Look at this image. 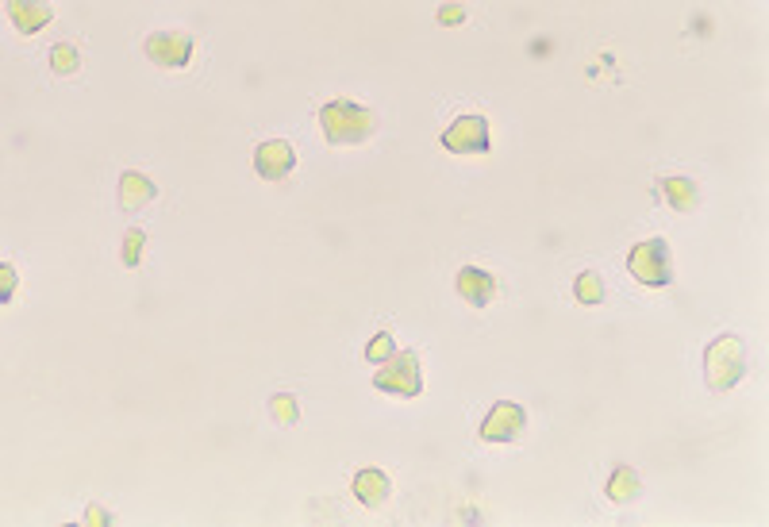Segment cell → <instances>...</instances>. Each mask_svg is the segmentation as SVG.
I'll return each mask as SVG.
<instances>
[{"instance_id":"cell-1","label":"cell","mask_w":769,"mask_h":527,"mask_svg":"<svg viewBox=\"0 0 769 527\" xmlns=\"http://www.w3.org/2000/svg\"><path fill=\"white\" fill-rule=\"evenodd\" d=\"M320 127L331 147H358V143H370L377 135V116L347 97H335L320 108Z\"/></svg>"},{"instance_id":"cell-2","label":"cell","mask_w":769,"mask_h":527,"mask_svg":"<svg viewBox=\"0 0 769 527\" xmlns=\"http://www.w3.org/2000/svg\"><path fill=\"white\" fill-rule=\"evenodd\" d=\"M746 377V343L739 335H720L704 351V385L708 393H731Z\"/></svg>"},{"instance_id":"cell-3","label":"cell","mask_w":769,"mask_h":527,"mask_svg":"<svg viewBox=\"0 0 769 527\" xmlns=\"http://www.w3.org/2000/svg\"><path fill=\"white\" fill-rule=\"evenodd\" d=\"M627 270L631 277L646 285V289H666L673 281V254H670V243L666 239H643V243H635L631 254H627Z\"/></svg>"},{"instance_id":"cell-4","label":"cell","mask_w":769,"mask_h":527,"mask_svg":"<svg viewBox=\"0 0 769 527\" xmlns=\"http://www.w3.org/2000/svg\"><path fill=\"white\" fill-rule=\"evenodd\" d=\"M373 389L400 397V401H412L423 393V374H420V354L416 351H397L393 358H385L373 374Z\"/></svg>"},{"instance_id":"cell-5","label":"cell","mask_w":769,"mask_h":527,"mask_svg":"<svg viewBox=\"0 0 769 527\" xmlns=\"http://www.w3.org/2000/svg\"><path fill=\"white\" fill-rule=\"evenodd\" d=\"M443 147H447L450 154H489L493 151V127H489L485 116H477V112L458 116V120L443 131Z\"/></svg>"},{"instance_id":"cell-6","label":"cell","mask_w":769,"mask_h":527,"mask_svg":"<svg viewBox=\"0 0 769 527\" xmlns=\"http://www.w3.org/2000/svg\"><path fill=\"white\" fill-rule=\"evenodd\" d=\"M143 51L162 70H185L193 58V35L189 31H154V35H147Z\"/></svg>"},{"instance_id":"cell-7","label":"cell","mask_w":769,"mask_h":527,"mask_svg":"<svg viewBox=\"0 0 769 527\" xmlns=\"http://www.w3.org/2000/svg\"><path fill=\"white\" fill-rule=\"evenodd\" d=\"M527 431V412L516 401H497L493 412L481 420V439L485 443H520Z\"/></svg>"},{"instance_id":"cell-8","label":"cell","mask_w":769,"mask_h":527,"mask_svg":"<svg viewBox=\"0 0 769 527\" xmlns=\"http://www.w3.org/2000/svg\"><path fill=\"white\" fill-rule=\"evenodd\" d=\"M254 170L262 181H285V177L297 170V151H293V143H285V139H266V143H258V151H254Z\"/></svg>"},{"instance_id":"cell-9","label":"cell","mask_w":769,"mask_h":527,"mask_svg":"<svg viewBox=\"0 0 769 527\" xmlns=\"http://www.w3.org/2000/svg\"><path fill=\"white\" fill-rule=\"evenodd\" d=\"M454 289H458V297L470 308H489V304L497 301V277L489 274V270H481V266H462L454 274Z\"/></svg>"},{"instance_id":"cell-10","label":"cell","mask_w":769,"mask_h":527,"mask_svg":"<svg viewBox=\"0 0 769 527\" xmlns=\"http://www.w3.org/2000/svg\"><path fill=\"white\" fill-rule=\"evenodd\" d=\"M4 12L20 35H35L54 20V8L47 0H4Z\"/></svg>"},{"instance_id":"cell-11","label":"cell","mask_w":769,"mask_h":527,"mask_svg":"<svg viewBox=\"0 0 769 527\" xmlns=\"http://www.w3.org/2000/svg\"><path fill=\"white\" fill-rule=\"evenodd\" d=\"M354 497H358V504H366V508H381V504L393 497V481H389V474H385L381 466H366V470L354 474Z\"/></svg>"},{"instance_id":"cell-12","label":"cell","mask_w":769,"mask_h":527,"mask_svg":"<svg viewBox=\"0 0 769 527\" xmlns=\"http://www.w3.org/2000/svg\"><path fill=\"white\" fill-rule=\"evenodd\" d=\"M658 197L670 204L673 212H696L700 208V185L693 177H658Z\"/></svg>"},{"instance_id":"cell-13","label":"cell","mask_w":769,"mask_h":527,"mask_svg":"<svg viewBox=\"0 0 769 527\" xmlns=\"http://www.w3.org/2000/svg\"><path fill=\"white\" fill-rule=\"evenodd\" d=\"M154 197H158V189H154V181L147 174H139V170H124L120 174V208L124 212H139Z\"/></svg>"},{"instance_id":"cell-14","label":"cell","mask_w":769,"mask_h":527,"mask_svg":"<svg viewBox=\"0 0 769 527\" xmlns=\"http://www.w3.org/2000/svg\"><path fill=\"white\" fill-rule=\"evenodd\" d=\"M643 497V481L631 466H616V474L608 477V501L612 504H631Z\"/></svg>"},{"instance_id":"cell-15","label":"cell","mask_w":769,"mask_h":527,"mask_svg":"<svg viewBox=\"0 0 769 527\" xmlns=\"http://www.w3.org/2000/svg\"><path fill=\"white\" fill-rule=\"evenodd\" d=\"M573 297H577L581 304H604V297H608L604 277L596 274V270H581L577 281H573Z\"/></svg>"},{"instance_id":"cell-16","label":"cell","mask_w":769,"mask_h":527,"mask_svg":"<svg viewBox=\"0 0 769 527\" xmlns=\"http://www.w3.org/2000/svg\"><path fill=\"white\" fill-rule=\"evenodd\" d=\"M50 70L58 77H74L81 70V54L70 47V43H58V47H50Z\"/></svg>"},{"instance_id":"cell-17","label":"cell","mask_w":769,"mask_h":527,"mask_svg":"<svg viewBox=\"0 0 769 527\" xmlns=\"http://www.w3.org/2000/svg\"><path fill=\"white\" fill-rule=\"evenodd\" d=\"M143 251H147V231H143V227H131V231H124V243H120V258H124V266H139V262H143Z\"/></svg>"},{"instance_id":"cell-18","label":"cell","mask_w":769,"mask_h":527,"mask_svg":"<svg viewBox=\"0 0 769 527\" xmlns=\"http://www.w3.org/2000/svg\"><path fill=\"white\" fill-rule=\"evenodd\" d=\"M270 416L281 427H293L300 420L297 397H289V393H277V397H270Z\"/></svg>"},{"instance_id":"cell-19","label":"cell","mask_w":769,"mask_h":527,"mask_svg":"<svg viewBox=\"0 0 769 527\" xmlns=\"http://www.w3.org/2000/svg\"><path fill=\"white\" fill-rule=\"evenodd\" d=\"M397 354V339L389 335V331H377L370 343H366V362H373V366H381L385 358H393Z\"/></svg>"},{"instance_id":"cell-20","label":"cell","mask_w":769,"mask_h":527,"mask_svg":"<svg viewBox=\"0 0 769 527\" xmlns=\"http://www.w3.org/2000/svg\"><path fill=\"white\" fill-rule=\"evenodd\" d=\"M16 289H20V274H16V266L0 262V304L12 301V297H16Z\"/></svg>"},{"instance_id":"cell-21","label":"cell","mask_w":769,"mask_h":527,"mask_svg":"<svg viewBox=\"0 0 769 527\" xmlns=\"http://www.w3.org/2000/svg\"><path fill=\"white\" fill-rule=\"evenodd\" d=\"M439 24L443 27L466 24V8H462V4H443V8H439Z\"/></svg>"},{"instance_id":"cell-22","label":"cell","mask_w":769,"mask_h":527,"mask_svg":"<svg viewBox=\"0 0 769 527\" xmlns=\"http://www.w3.org/2000/svg\"><path fill=\"white\" fill-rule=\"evenodd\" d=\"M85 520L93 524V520H112V516H108V512H100V508H89V512H85Z\"/></svg>"}]
</instances>
